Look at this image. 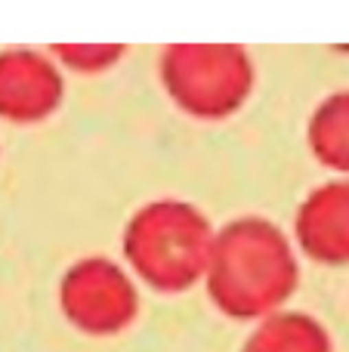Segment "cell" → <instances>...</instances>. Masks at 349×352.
Here are the masks:
<instances>
[{"instance_id": "7a4b0ae2", "label": "cell", "mask_w": 349, "mask_h": 352, "mask_svg": "<svg viewBox=\"0 0 349 352\" xmlns=\"http://www.w3.org/2000/svg\"><path fill=\"white\" fill-rule=\"evenodd\" d=\"M245 352H331L325 331L303 316H284L266 322Z\"/></svg>"}, {"instance_id": "6da1fadb", "label": "cell", "mask_w": 349, "mask_h": 352, "mask_svg": "<svg viewBox=\"0 0 349 352\" xmlns=\"http://www.w3.org/2000/svg\"><path fill=\"white\" fill-rule=\"evenodd\" d=\"M65 306L78 324L87 331H115L127 322L130 309H133V297L124 281L111 272H87L68 285Z\"/></svg>"}]
</instances>
